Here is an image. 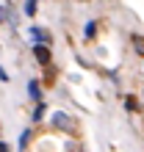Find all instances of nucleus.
<instances>
[{
    "label": "nucleus",
    "instance_id": "obj_1",
    "mask_svg": "<svg viewBox=\"0 0 144 152\" xmlns=\"http://www.w3.org/2000/svg\"><path fill=\"white\" fill-rule=\"evenodd\" d=\"M33 56H36L39 64H50V50H47V44H44V42H36L33 44Z\"/></svg>",
    "mask_w": 144,
    "mask_h": 152
},
{
    "label": "nucleus",
    "instance_id": "obj_2",
    "mask_svg": "<svg viewBox=\"0 0 144 152\" xmlns=\"http://www.w3.org/2000/svg\"><path fill=\"white\" fill-rule=\"evenodd\" d=\"M53 124H56V127L58 130H72V119H69V116L67 113H53Z\"/></svg>",
    "mask_w": 144,
    "mask_h": 152
},
{
    "label": "nucleus",
    "instance_id": "obj_3",
    "mask_svg": "<svg viewBox=\"0 0 144 152\" xmlns=\"http://www.w3.org/2000/svg\"><path fill=\"white\" fill-rule=\"evenodd\" d=\"M31 39H33V44H36V42H44V44L50 42L47 31H42V28H31Z\"/></svg>",
    "mask_w": 144,
    "mask_h": 152
},
{
    "label": "nucleus",
    "instance_id": "obj_4",
    "mask_svg": "<svg viewBox=\"0 0 144 152\" xmlns=\"http://www.w3.org/2000/svg\"><path fill=\"white\" fill-rule=\"evenodd\" d=\"M28 94L33 97V100H36V102H39V100H42V88H39V83H36V80H31V83H28Z\"/></svg>",
    "mask_w": 144,
    "mask_h": 152
},
{
    "label": "nucleus",
    "instance_id": "obj_5",
    "mask_svg": "<svg viewBox=\"0 0 144 152\" xmlns=\"http://www.w3.org/2000/svg\"><path fill=\"white\" fill-rule=\"evenodd\" d=\"M97 33V22H86V39H94Z\"/></svg>",
    "mask_w": 144,
    "mask_h": 152
},
{
    "label": "nucleus",
    "instance_id": "obj_6",
    "mask_svg": "<svg viewBox=\"0 0 144 152\" xmlns=\"http://www.w3.org/2000/svg\"><path fill=\"white\" fill-rule=\"evenodd\" d=\"M25 14H28V17L36 14V0H25Z\"/></svg>",
    "mask_w": 144,
    "mask_h": 152
},
{
    "label": "nucleus",
    "instance_id": "obj_7",
    "mask_svg": "<svg viewBox=\"0 0 144 152\" xmlns=\"http://www.w3.org/2000/svg\"><path fill=\"white\" fill-rule=\"evenodd\" d=\"M42 116H44V102H39V105H36V111H33V122H39Z\"/></svg>",
    "mask_w": 144,
    "mask_h": 152
},
{
    "label": "nucleus",
    "instance_id": "obj_8",
    "mask_svg": "<svg viewBox=\"0 0 144 152\" xmlns=\"http://www.w3.org/2000/svg\"><path fill=\"white\" fill-rule=\"evenodd\" d=\"M125 108H128V111H136V100H133V97H128V100H125Z\"/></svg>",
    "mask_w": 144,
    "mask_h": 152
},
{
    "label": "nucleus",
    "instance_id": "obj_9",
    "mask_svg": "<svg viewBox=\"0 0 144 152\" xmlns=\"http://www.w3.org/2000/svg\"><path fill=\"white\" fill-rule=\"evenodd\" d=\"M28 138H31V133H28V130H25V133H22V136H20V147H25V144H28Z\"/></svg>",
    "mask_w": 144,
    "mask_h": 152
},
{
    "label": "nucleus",
    "instance_id": "obj_10",
    "mask_svg": "<svg viewBox=\"0 0 144 152\" xmlns=\"http://www.w3.org/2000/svg\"><path fill=\"white\" fill-rule=\"evenodd\" d=\"M0 80H3V83L8 80V75H6V69H3V66H0Z\"/></svg>",
    "mask_w": 144,
    "mask_h": 152
},
{
    "label": "nucleus",
    "instance_id": "obj_11",
    "mask_svg": "<svg viewBox=\"0 0 144 152\" xmlns=\"http://www.w3.org/2000/svg\"><path fill=\"white\" fill-rule=\"evenodd\" d=\"M8 149V144H6V141H0V152H6Z\"/></svg>",
    "mask_w": 144,
    "mask_h": 152
},
{
    "label": "nucleus",
    "instance_id": "obj_12",
    "mask_svg": "<svg viewBox=\"0 0 144 152\" xmlns=\"http://www.w3.org/2000/svg\"><path fill=\"white\" fill-rule=\"evenodd\" d=\"M0 20H6V8H0Z\"/></svg>",
    "mask_w": 144,
    "mask_h": 152
}]
</instances>
